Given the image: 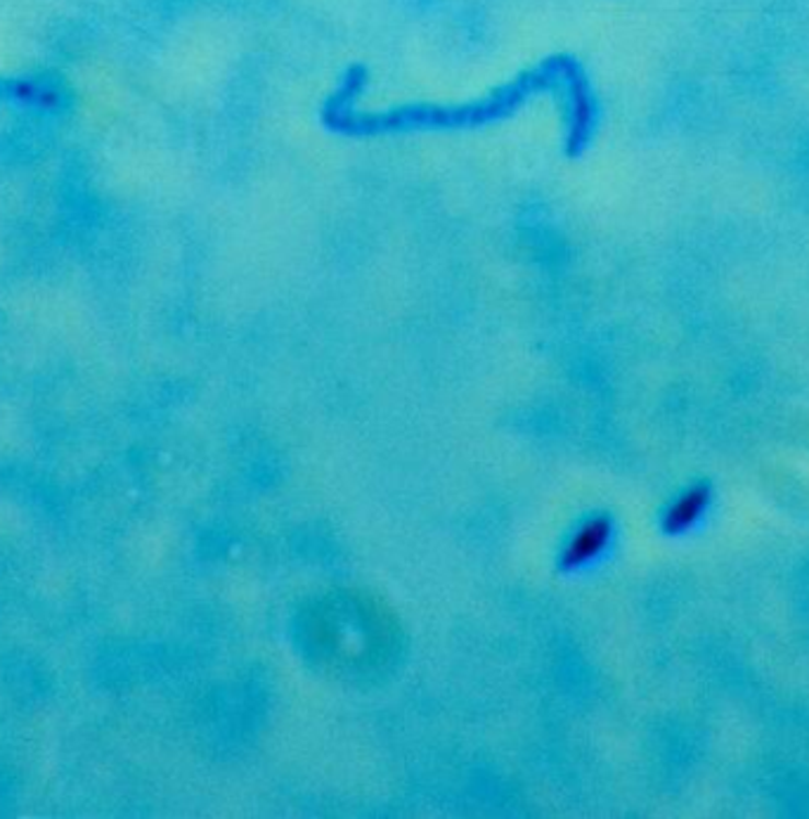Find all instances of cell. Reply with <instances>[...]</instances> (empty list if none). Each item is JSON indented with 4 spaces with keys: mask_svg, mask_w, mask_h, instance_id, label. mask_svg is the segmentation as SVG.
Here are the masks:
<instances>
[{
    "mask_svg": "<svg viewBox=\"0 0 809 819\" xmlns=\"http://www.w3.org/2000/svg\"><path fill=\"white\" fill-rule=\"evenodd\" d=\"M611 533H613V526L606 517H594L590 521H585L564 550V560H562L564 566L578 568L597 560L599 554L606 550Z\"/></svg>",
    "mask_w": 809,
    "mask_h": 819,
    "instance_id": "6da1fadb",
    "label": "cell"
},
{
    "mask_svg": "<svg viewBox=\"0 0 809 819\" xmlns=\"http://www.w3.org/2000/svg\"><path fill=\"white\" fill-rule=\"evenodd\" d=\"M708 503H710V491L705 486H694L691 491H686L680 500H674L672 507L668 509L666 521H663L666 529L670 533H682L691 529V526L703 517Z\"/></svg>",
    "mask_w": 809,
    "mask_h": 819,
    "instance_id": "7a4b0ae2",
    "label": "cell"
}]
</instances>
